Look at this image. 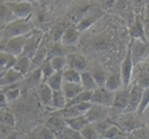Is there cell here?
I'll return each mask as SVG.
<instances>
[{
	"label": "cell",
	"mask_w": 149,
	"mask_h": 139,
	"mask_svg": "<svg viewBox=\"0 0 149 139\" xmlns=\"http://www.w3.org/2000/svg\"><path fill=\"white\" fill-rule=\"evenodd\" d=\"M40 69H41V73H42L43 83H45L48 80V78H50L56 73V71L53 69V67L48 59L45 61L44 64L40 67Z\"/></svg>",
	"instance_id": "cell-37"
},
{
	"label": "cell",
	"mask_w": 149,
	"mask_h": 139,
	"mask_svg": "<svg viewBox=\"0 0 149 139\" xmlns=\"http://www.w3.org/2000/svg\"><path fill=\"white\" fill-rule=\"evenodd\" d=\"M48 60L56 71H63L64 68L67 66V59L64 56H56Z\"/></svg>",
	"instance_id": "cell-35"
},
{
	"label": "cell",
	"mask_w": 149,
	"mask_h": 139,
	"mask_svg": "<svg viewBox=\"0 0 149 139\" xmlns=\"http://www.w3.org/2000/svg\"><path fill=\"white\" fill-rule=\"evenodd\" d=\"M98 19V16L97 15H91V16H85L84 18L81 19L80 22L77 24L76 28L79 30V32H83V31H85L88 29L90 26H92L95 20Z\"/></svg>",
	"instance_id": "cell-34"
},
{
	"label": "cell",
	"mask_w": 149,
	"mask_h": 139,
	"mask_svg": "<svg viewBox=\"0 0 149 139\" xmlns=\"http://www.w3.org/2000/svg\"><path fill=\"white\" fill-rule=\"evenodd\" d=\"M92 103L90 102H84V103H79V104H74L70 105L64 108L63 110H56V113H54L53 115H58L64 118L65 120L70 119V118H75L79 116L85 115V113L87 110H89V108L91 107Z\"/></svg>",
	"instance_id": "cell-5"
},
{
	"label": "cell",
	"mask_w": 149,
	"mask_h": 139,
	"mask_svg": "<svg viewBox=\"0 0 149 139\" xmlns=\"http://www.w3.org/2000/svg\"><path fill=\"white\" fill-rule=\"evenodd\" d=\"M20 94H22V90L19 87H11V88H8L4 92L5 98H6L8 103L14 102L15 100H17L19 97Z\"/></svg>",
	"instance_id": "cell-38"
},
{
	"label": "cell",
	"mask_w": 149,
	"mask_h": 139,
	"mask_svg": "<svg viewBox=\"0 0 149 139\" xmlns=\"http://www.w3.org/2000/svg\"><path fill=\"white\" fill-rule=\"evenodd\" d=\"M143 30H145L146 38L147 41H149V17L146 18V20L143 22Z\"/></svg>",
	"instance_id": "cell-42"
},
{
	"label": "cell",
	"mask_w": 149,
	"mask_h": 139,
	"mask_svg": "<svg viewBox=\"0 0 149 139\" xmlns=\"http://www.w3.org/2000/svg\"><path fill=\"white\" fill-rule=\"evenodd\" d=\"M93 124H94L97 133H99V136L101 137L103 133H104L107 129H109V128L113 124V123H111L109 120H104V121H100V122H95V123H93Z\"/></svg>",
	"instance_id": "cell-40"
},
{
	"label": "cell",
	"mask_w": 149,
	"mask_h": 139,
	"mask_svg": "<svg viewBox=\"0 0 149 139\" xmlns=\"http://www.w3.org/2000/svg\"><path fill=\"white\" fill-rule=\"evenodd\" d=\"M62 73L63 71H56V73L45 82V84H47L53 91H59L62 89V85L64 83Z\"/></svg>",
	"instance_id": "cell-27"
},
{
	"label": "cell",
	"mask_w": 149,
	"mask_h": 139,
	"mask_svg": "<svg viewBox=\"0 0 149 139\" xmlns=\"http://www.w3.org/2000/svg\"><path fill=\"white\" fill-rule=\"evenodd\" d=\"M129 34L131 36L134 40H140V41H145L146 42V34H145V30H143V22L140 20L139 17H137L134 20L129 30ZM148 42V41H147Z\"/></svg>",
	"instance_id": "cell-17"
},
{
	"label": "cell",
	"mask_w": 149,
	"mask_h": 139,
	"mask_svg": "<svg viewBox=\"0 0 149 139\" xmlns=\"http://www.w3.org/2000/svg\"><path fill=\"white\" fill-rule=\"evenodd\" d=\"M105 86L107 89H109L110 91H113V92H116L119 89H120L121 87H123L120 73H113L109 75L106 82Z\"/></svg>",
	"instance_id": "cell-29"
},
{
	"label": "cell",
	"mask_w": 149,
	"mask_h": 139,
	"mask_svg": "<svg viewBox=\"0 0 149 139\" xmlns=\"http://www.w3.org/2000/svg\"><path fill=\"white\" fill-rule=\"evenodd\" d=\"M47 53L48 49L45 45L41 44L40 47L38 48L36 54L32 59V71L40 68V65H43L45 60H47Z\"/></svg>",
	"instance_id": "cell-23"
},
{
	"label": "cell",
	"mask_w": 149,
	"mask_h": 139,
	"mask_svg": "<svg viewBox=\"0 0 149 139\" xmlns=\"http://www.w3.org/2000/svg\"><path fill=\"white\" fill-rule=\"evenodd\" d=\"M67 59V66L68 68L73 69L83 73L87 67V60L84 56L80 54H69L66 57Z\"/></svg>",
	"instance_id": "cell-15"
},
{
	"label": "cell",
	"mask_w": 149,
	"mask_h": 139,
	"mask_svg": "<svg viewBox=\"0 0 149 139\" xmlns=\"http://www.w3.org/2000/svg\"><path fill=\"white\" fill-rule=\"evenodd\" d=\"M7 4H8V6L15 20L32 18L33 6L31 3L7 1Z\"/></svg>",
	"instance_id": "cell-7"
},
{
	"label": "cell",
	"mask_w": 149,
	"mask_h": 139,
	"mask_svg": "<svg viewBox=\"0 0 149 139\" xmlns=\"http://www.w3.org/2000/svg\"><path fill=\"white\" fill-rule=\"evenodd\" d=\"M84 116L90 123L107 120L109 116V108L97 104H91V107Z\"/></svg>",
	"instance_id": "cell-10"
},
{
	"label": "cell",
	"mask_w": 149,
	"mask_h": 139,
	"mask_svg": "<svg viewBox=\"0 0 149 139\" xmlns=\"http://www.w3.org/2000/svg\"><path fill=\"white\" fill-rule=\"evenodd\" d=\"M45 126L54 133L56 138H59L67 128V123L64 118L58 115H52V117L47 120Z\"/></svg>",
	"instance_id": "cell-11"
},
{
	"label": "cell",
	"mask_w": 149,
	"mask_h": 139,
	"mask_svg": "<svg viewBox=\"0 0 149 139\" xmlns=\"http://www.w3.org/2000/svg\"><path fill=\"white\" fill-rule=\"evenodd\" d=\"M66 123H67V126L70 128L71 130L80 132L86 124H88L90 122L87 121L86 117L83 115V116H79L75 118H70V119H67Z\"/></svg>",
	"instance_id": "cell-26"
},
{
	"label": "cell",
	"mask_w": 149,
	"mask_h": 139,
	"mask_svg": "<svg viewBox=\"0 0 149 139\" xmlns=\"http://www.w3.org/2000/svg\"><path fill=\"white\" fill-rule=\"evenodd\" d=\"M92 75H93L94 79L95 80L96 84L98 86H105L106 82L109 78V74L101 68H95L92 71Z\"/></svg>",
	"instance_id": "cell-33"
},
{
	"label": "cell",
	"mask_w": 149,
	"mask_h": 139,
	"mask_svg": "<svg viewBox=\"0 0 149 139\" xmlns=\"http://www.w3.org/2000/svg\"><path fill=\"white\" fill-rule=\"evenodd\" d=\"M15 19L10 11L6 0H0V28H5Z\"/></svg>",
	"instance_id": "cell-19"
},
{
	"label": "cell",
	"mask_w": 149,
	"mask_h": 139,
	"mask_svg": "<svg viewBox=\"0 0 149 139\" xmlns=\"http://www.w3.org/2000/svg\"><path fill=\"white\" fill-rule=\"evenodd\" d=\"M0 124L8 127L14 126L15 119L13 115L8 111H1L0 112Z\"/></svg>",
	"instance_id": "cell-39"
},
{
	"label": "cell",
	"mask_w": 149,
	"mask_h": 139,
	"mask_svg": "<svg viewBox=\"0 0 149 139\" xmlns=\"http://www.w3.org/2000/svg\"><path fill=\"white\" fill-rule=\"evenodd\" d=\"M143 89H145V87H143L139 84H135L132 86H131L128 105L122 113L137 112V110H138V108H139L140 102L142 99Z\"/></svg>",
	"instance_id": "cell-8"
},
{
	"label": "cell",
	"mask_w": 149,
	"mask_h": 139,
	"mask_svg": "<svg viewBox=\"0 0 149 139\" xmlns=\"http://www.w3.org/2000/svg\"><path fill=\"white\" fill-rule=\"evenodd\" d=\"M80 133L84 139H101L99 133H97L93 123L86 124L83 129L80 131Z\"/></svg>",
	"instance_id": "cell-31"
},
{
	"label": "cell",
	"mask_w": 149,
	"mask_h": 139,
	"mask_svg": "<svg viewBox=\"0 0 149 139\" xmlns=\"http://www.w3.org/2000/svg\"><path fill=\"white\" fill-rule=\"evenodd\" d=\"M62 92L68 100L74 98L79 94L84 91L83 86L81 84H73V83H66L64 82L62 85Z\"/></svg>",
	"instance_id": "cell-20"
},
{
	"label": "cell",
	"mask_w": 149,
	"mask_h": 139,
	"mask_svg": "<svg viewBox=\"0 0 149 139\" xmlns=\"http://www.w3.org/2000/svg\"><path fill=\"white\" fill-rule=\"evenodd\" d=\"M30 34L22 35V36H16L9 38L0 45V50L5 51L8 54L14 56L15 58H18L23 53V49L25 44L27 42V39Z\"/></svg>",
	"instance_id": "cell-2"
},
{
	"label": "cell",
	"mask_w": 149,
	"mask_h": 139,
	"mask_svg": "<svg viewBox=\"0 0 149 139\" xmlns=\"http://www.w3.org/2000/svg\"><path fill=\"white\" fill-rule=\"evenodd\" d=\"M16 59L17 58H15L14 56L0 50V75L3 74L7 70L13 68Z\"/></svg>",
	"instance_id": "cell-25"
},
{
	"label": "cell",
	"mask_w": 149,
	"mask_h": 139,
	"mask_svg": "<svg viewBox=\"0 0 149 139\" xmlns=\"http://www.w3.org/2000/svg\"><path fill=\"white\" fill-rule=\"evenodd\" d=\"M23 75L20 74L14 68L7 70L3 74L0 75V86L1 87H9L16 84L19 80L23 79Z\"/></svg>",
	"instance_id": "cell-14"
},
{
	"label": "cell",
	"mask_w": 149,
	"mask_h": 139,
	"mask_svg": "<svg viewBox=\"0 0 149 139\" xmlns=\"http://www.w3.org/2000/svg\"><path fill=\"white\" fill-rule=\"evenodd\" d=\"M131 86L121 87L120 89L115 92V98L113 103V109L117 110H120L121 112L124 111L128 105V100H129V94H130Z\"/></svg>",
	"instance_id": "cell-12"
},
{
	"label": "cell",
	"mask_w": 149,
	"mask_h": 139,
	"mask_svg": "<svg viewBox=\"0 0 149 139\" xmlns=\"http://www.w3.org/2000/svg\"><path fill=\"white\" fill-rule=\"evenodd\" d=\"M42 39H43L42 34L38 32V31H33L27 39L22 55L26 56L27 58H29L32 60L34 55L36 54L38 48L40 47L41 44H42Z\"/></svg>",
	"instance_id": "cell-9"
},
{
	"label": "cell",
	"mask_w": 149,
	"mask_h": 139,
	"mask_svg": "<svg viewBox=\"0 0 149 139\" xmlns=\"http://www.w3.org/2000/svg\"><path fill=\"white\" fill-rule=\"evenodd\" d=\"M79 36H80L79 30L76 27H70L68 29H66L63 32L62 35H61L60 38L61 45L66 46L75 45L79 39Z\"/></svg>",
	"instance_id": "cell-16"
},
{
	"label": "cell",
	"mask_w": 149,
	"mask_h": 139,
	"mask_svg": "<svg viewBox=\"0 0 149 139\" xmlns=\"http://www.w3.org/2000/svg\"><path fill=\"white\" fill-rule=\"evenodd\" d=\"M25 139H44V138L42 137V136L40 135L38 129H36V130L33 131L29 136H27Z\"/></svg>",
	"instance_id": "cell-43"
},
{
	"label": "cell",
	"mask_w": 149,
	"mask_h": 139,
	"mask_svg": "<svg viewBox=\"0 0 149 139\" xmlns=\"http://www.w3.org/2000/svg\"><path fill=\"white\" fill-rule=\"evenodd\" d=\"M128 139H141V138L137 137V136H133L132 133H128Z\"/></svg>",
	"instance_id": "cell-45"
},
{
	"label": "cell",
	"mask_w": 149,
	"mask_h": 139,
	"mask_svg": "<svg viewBox=\"0 0 149 139\" xmlns=\"http://www.w3.org/2000/svg\"><path fill=\"white\" fill-rule=\"evenodd\" d=\"M92 95H93V92L84 90L81 94H79L77 96H75L74 98L68 100L66 107L70 106V105H74V104H79V103H84V102H90L91 103Z\"/></svg>",
	"instance_id": "cell-32"
},
{
	"label": "cell",
	"mask_w": 149,
	"mask_h": 139,
	"mask_svg": "<svg viewBox=\"0 0 149 139\" xmlns=\"http://www.w3.org/2000/svg\"><path fill=\"white\" fill-rule=\"evenodd\" d=\"M148 107H149V87H145L139 108H138V110H137V114L139 116L143 114Z\"/></svg>",
	"instance_id": "cell-36"
},
{
	"label": "cell",
	"mask_w": 149,
	"mask_h": 139,
	"mask_svg": "<svg viewBox=\"0 0 149 139\" xmlns=\"http://www.w3.org/2000/svg\"><path fill=\"white\" fill-rule=\"evenodd\" d=\"M63 81L66 83L81 84V73L76 70L68 68L63 71L62 73Z\"/></svg>",
	"instance_id": "cell-30"
},
{
	"label": "cell",
	"mask_w": 149,
	"mask_h": 139,
	"mask_svg": "<svg viewBox=\"0 0 149 139\" xmlns=\"http://www.w3.org/2000/svg\"><path fill=\"white\" fill-rule=\"evenodd\" d=\"M117 125H119L123 131L128 133L146 126L143 122L139 119V115L137 114V112L122 113L120 116H119Z\"/></svg>",
	"instance_id": "cell-3"
},
{
	"label": "cell",
	"mask_w": 149,
	"mask_h": 139,
	"mask_svg": "<svg viewBox=\"0 0 149 139\" xmlns=\"http://www.w3.org/2000/svg\"><path fill=\"white\" fill-rule=\"evenodd\" d=\"M81 85L83 86L84 90L91 92L95 91L98 87L95 80L94 79L93 75H92V73H89V71H86L81 73Z\"/></svg>",
	"instance_id": "cell-24"
},
{
	"label": "cell",
	"mask_w": 149,
	"mask_h": 139,
	"mask_svg": "<svg viewBox=\"0 0 149 139\" xmlns=\"http://www.w3.org/2000/svg\"><path fill=\"white\" fill-rule=\"evenodd\" d=\"M101 139H102V138H101Z\"/></svg>",
	"instance_id": "cell-46"
},
{
	"label": "cell",
	"mask_w": 149,
	"mask_h": 139,
	"mask_svg": "<svg viewBox=\"0 0 149 139\" xmlns=\"http://www.w3.org/2000/svg\"><path fill=\"white\" fill-rule=\"evenodd\" d=\"M13 68L19 71L20 74L25 76L28 74L30 71H32V60L22 54L16 59V62H15Z\"/></svg>",
	"instance_id": "cell-18"
},
{
	"label": "cell",
	"mask_w": 149,
	"mask_h": 139,
	"mask_svg": "<svg viewBox=\"0 0 149 139\" xmlns=\"http://www.w3.org/2000/svg\"><path fill=\"white\" fill-rule=\"evenodd\" d=\"M54 91L50 88V87L45 84L43 83L38 87V95L40 101L42 104L45 107H51V103H52V97H53Z\"/></svg>",
	"instance_id": "cell-22"
},
{
	"label": "cell",
	"mask_w": 149,
	"mask_h": 139,
	"mask_svg": "<svg viewBox=\"0 0 149 139\" xmlns=\"http://www.w3.org/2000/svg\"><path fill=\"white\" fill-rule=\"evenodd\" d=\"M67 102H68V99L66 98L62 90L54 91L53 97H52V103H51V107H52L53 109L56 110H63L67 105Z\"/></svg>",
	"instance_id": "cell-28"
},
{
	"label": "cell",
	"mask_w": 149,
	"mask_h": 139,
	"mask_svg": "<svg viewBox=\"0 0 149 139\" xmlns=\"http://www.w3.org/2000/svg\"><path fill=\"white\" fill-rule=\"evenodd\" d=\"M131 46L132 49V57L133 60V64L136 65L142 60V59L146 55L148 45L147 41H140V40H134Z\"/></svg>",
	"instance_id": "cell-13"
},
{
	"label": "cell",
	"mask_w": 149,
	"mask_h": 139,
	"mask_svg": "<svg viewBox=\"0 0 149 139\" xmlns=\"http://www.w3.org/2000/svg\"><path fill=\"white\" fill-rule=\"evenodd\" d=\"M102 139H128V133L117 124H112L101 136Z\"/></svg>",
	"instance_id": "cell-21"
},
{
	"label": "cell",
	"mask_w": 149,
	"mask_h": 139,
	"mask_svg": "<svg viewBox=\"0 0 149 139\" xmlns=\"http://www.w3.org/2000/svg\"><path fill=\"white\" fill-rule=\"evenodd\" d=\"M33 23L31 22V18L28 19H18L9 22L3 29V36L5 41L9 38L27 35L33 32Z\"/></svg>",
	"instance_id": "cell-1"
},
{
	"label": "cell",
	"mask_w": 149,
	"mask_h": 139,
	"mask_svg": "<svg viewBox=\"0 0 149 139\" xmlns=\"http://www.w3.org/2000/svg\"><path fill=\"white\" fill-rule=\"evenodd\" d=\"M131 133H132L133 136H135L139 137L141 139H149V132L146 130V126L132 131Z\"/></svg>",
	"instance_id": "cell-41"
},
{
	"label": "cell",
	"mask_w": 149,
	"mask_h": 139,
	"mask_svg": "<svg viewBox=\"0 0 149 139\" xmlns=\"http://www.w3.org/2000/svg\"><path fill=\"white\" fill-rule=\"evenodd\" d=\"M114 98L115 92L110 91L106 86H98L95 91H93L91 103L92 104H97L107 108H111L113 107Z\"/></svg>",
	"instance_id": "cell-4"
},
{
	"label": "cell",
	"mask_w": 149,
	"mask_h": 139,
	"mask_svg": "<svg viewBox=\"0 0 149 139\" xmlns=\"http://www.w3.org/2000/svg\"><path fill=\"white\" fill-rule=\"evenodd\" d=\"M133 60L132 57V49L131 46H129L127 49V53L123 59L121 66H120V77L122 80L123 87L130 86L132 77V73H133Z\"/></svg>",
	"instance_id": "cell-6"
},
{
	"label": "cell",
	"mask_w": 149,
	"mask_h": 139,
	"mask_svg": "<svg viewBox=\"0 0 149 139\" xmlns=\"http://www.w3.org/2000/svg\"><path fill=\"white\" fill-rule=\"evenodd\" d=\"M7 1H10V2H25V3H31V4H33L34 2L38 1V0H7Z\"/></svg>",
	"instance_id": "cell-44"
}]
</instances>
